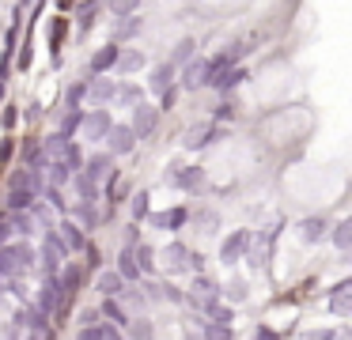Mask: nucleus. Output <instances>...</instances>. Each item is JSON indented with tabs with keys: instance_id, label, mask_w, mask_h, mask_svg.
I'll return each instance as SVG.
<instances>
[{
	"instance_id": "15",
	"label": "nucleus",
	"mask_w": 352,
	"mask_h": 340,
	"mask_svg": "<svg viewBox=\"0 0 352 340\" xmlns=\"http://www.w3.org/2000/svg\"><path fill=\"white\" fill-rule=\"evenodd\" d=\"M175 185L186 189V193H197V189L205 185V170H201V166H182V170L175 174Z\"/></svg>"
},
{
	"instance_id": "9",
	"label": "nucleus",
	"mask_w": 352,
	"mask_h": 340,
	"mask_svg": "<svg viewBox=\"0 0 352 340\" xmlns=\"http://www.w3.org/2000/svg\"><path fill=\"white\" fill-rule=\"evenodd\" d=\"M329 310H333L337 317H352V276L329 291Z\"/></svg>"
},
{
	"instance_id": "34",
	"label": "nucleus",
	"mask_w": 352,
	"mask_h": 340,
	"mask_svg": "<svg viewBox=\"0 0 352 340\" xmlns=\"http://www.w3.org/2000/svg\"><path fill=\"white\" fill-rule=\"evenodd\" d=\"M148 201H152L148 193H137V196H133L129 208H133V219H137V223H140V219H148Z\"/></svg>"
},
{
	"instance_id": "44",
	"label": "nucleus",
	"mask_w": 352,
	"mask_h": 340,
	"mask_svg": "<svg viewBox=\"0 0 352 340\" xmlns=\"http://www.w3.org/2000/svg\"><path fill=\"white\" fill-rule=\"evenodd\" d=\"M254 340H280V332H273L269 325H258V329H254Z\"/></svg>"
},
{
	"instance_id": "5",
	"label": "nucleus",
	"mask_w": 352,
	"mask_h": 340,
	"mask_svg": "<svg viewBox=\"0 0 352 340\" xmlns=\"http://www.w3.org/2000/svg\"><path fill=\"white\" fill-rule=\"evenodd\" d=\"M110 128H114L110 113H107V110H91V113H84V125H80V133H84L87 140H102V136H110Z\"/></svg>"
},
{
	"instance_id": "35",
	"label": "nucleus",
	"mask_w": 352,
	"mask_h": 340,
	"mask_svg": "<svg viewBox=\"0 0 352 340\" xmlns=\"http://www.w3.org/2000/svg\"><path fill=\"white\" fill-rule=\"evenodd\" d=\"M129 337L133 340H152V321H144V317H140V321H129Z\"/></svg>"
},
{
	"instance_id": "53",
	"label": "nucleus",
	"mask_w": 352,
	"mask_h": 340,
	"mask_svg": "<svg viewBox=\"0 0 352 340\" xmlns=\"http://www.w3.org/2000/svg\"><path fill=\"white\" fill-rule=\"evenodd\" d=\"M349 264H352V253H349Z\"/></svg>"
},
{
	"instance_id": "29",
	"label": "nucleus",
	"mask_w": 352,
	"mask_h": 340,
	"mask_svg": "<svg viewBox=\"0 0 352 340\" xmlns=\"http://www.w3.org/2000/svg\"><path fill=\"white\" fill-rule=\"evenodd\" d=\"M193 49H197V42H193V38H182V42L175 45V57H170V65H190V60H193Z\"/></svg>"
},
{
	"instance_id": "7",
	"label": "nucleus",
	"mask_w": 352,
	"mask_h": 340,
	"mask_svg": "<svg viewBox=\"0 0 352 340\" xmlns=\"http://www.w3.org/2000/svg\"><path fill=\"white\" fill-rule=\"evenodd\" d=\"M329 231H333V227H329L326 216H307L303 223H299V238H303L307 246H318L322 238H329Z\"/></svg>"
},
{
	"instance_id": "8",
	"label": "nucleus",
	"mask_w": 352,
	"mask_h": 340,
	"mask_svg": "<svg viewBox=\"0 0 352 340\" xmlns=\"http://www.w3.org/2000/svg\"><path fill=\"white\" fill-rule=\"evenodd\" d=\"M155 125H160V110H155V106H144V102H140L137 110H133V133H137V140L152 136Z\"/></svg>"
},
{
	"instance_id": "25",
	"label": "nucleus",
	"mask_w": 352,
	"mask_h": 340,
	"mask_svg": "<svg viewBox=\"0 0 352 340\" xmlns=\"http://www.w3.org/2000/svg\"><path fill=\"white\" fill-rule=\"evenodd\" d=\"M65 231V249H87V238H84V227H76V223H65L61 227Z\"/></svg>"
},
{
	"instance_id": "46",
	"label": "nucleus",
	"mask_w": 352,
	"mask_h": 340,
	"mask_svg": "<svg viewBox=\"0 0 352 340\" xmlns=\"http://www.w3.org/2000/svg\"><path fill=\"white\" fill-rule=\"evenodd\" d=\"M8 234H12V223L4 216H0V249H4V242H8Z\"/></svg>"
},
{
	"instance_id": "36",
	"label": "nucleus",
	"mask_w": 352,
	"mask_h": 340,
	"mask_svg": "<svg viewBox=\"0 0 352 340\" xmlns=\"http://www.w3.org/2000/svg\"><path fill=\"white\" fill-rule=\"evenodd\" d=\"M84 95H87V83H76V87H69V110H80Z\"/></svg>"
},
{
	"instance_id": "2",
	"label": "nucleus",
	"mask_w": 352,
	"mask_h": 340,
	"mask_svg": "<svg viewBox=\"0 0 352 340\" xmlns=\"http://www.w3.org/2000/svg\"><path fill=\"white\" fill-rule=\"evenodd\" d=\"M163 264H167L170 272H197V253H193L190 246H182V242H170L167 249H163Z\"/></svg>"
},
{
	"instance_id": "4",
	"label": "nucleus",
	"mask_w": 352,
	"mask_h": 340,
	"mask_svg": "<svg viewBox=\"0 0 352 340\" xmlns=\"http://www.w3.org/2000/svg\"><path fill=\"white\" fill-rule=\"evenodd\" d=\"M27 261H31V249H27V246H4V249H0V276L23 272Z\"/></svg>"
},
{
	"instance_id": "38",
	"label": "nucleus",
	"mask_w": 352,
	"mask_h": 340,
	"mask_svg": "<svg viewBox=\"0 0 352 340\" xmlns=\"http://www.w3.org/2000/svg\"><path fill=\"white\" fill-rule=\"evenodd\" d=\"M208 314H212V321H216V325H231V321H235V314H231V306H212Z\"/></svg>"
},
{
	"instance_id": "10",
	"label": "nucleus",
	"mask_w": 352,
	"mask_h": 340,
	"mask_svg": "<svg viewBox=\"0 0 352 340\" xmlns=\"http://www.w3.org/2000/svg\"><path fill=\"white\" fill-rule=\"evenodd\" d=\"M220 136H223L220 125H197V128H190V133H186L182 144H186L190 151H197V148H208L212 140H220Z\"/></svg>"
},
{
	"instance_id": "19",
	"label": "nucleus",
	"mask_w": 352,
	"mask_h": 340,
	"mask_svg": "<svg viewBox=\"0 0 352 340\" xmlns=\"http://www.w3.org/2000/svg\"><path fill=\"white\" fill-rule=\"evenodd\" d=\"M243 80H246V68L239 65V68H228V72H220L212 83H208V87H216V91H223V95H228V91H235Z\"/></svg>"
},
{
	"instance_id": "33",
	"label": "nucleus",
	"mask_w": 352,
	"mask_h": 340,
	"mask_svg": "<svg viewBox=\"0 0 352 340\" xmlns=\"http://www.w3.org/2000/svg\"><path fill=\"white\" fill-rule=\"evenodd\" d=\"M137 264H140V272H152L155 269V249L152 246H137Z\"/></svg>"
},
{
	"instance_id": "24",
	"label": "nucleus",
	"mask_w": 352,
	"mask_h": 340,
	"mask_svg": "<svg viewBox=\"0 0 352 340\" xmlns=\"http://www.w3.org/2000/svg\"><path fill=\"white\" fill-rule=\"evenodd\" d=\"M34 201H38V193H34V189H12V193H8V208H12V212L31 208Z\"/></svg>"
},
{
	"instance_id": "21",
	"label": "nucleus",
	"mask_w": 352,
	"mask_h": 340,
	"mask_svg": "<svg viewBox=\"0 0 352 340\" xmlns=\"http://www.w3.org/2000/svg\"><path fill=\"white\" fill-rule=\"evenodd\" d=\"M186 219H190V212H186V208H170V212H160V216H152V227H163V231H178Z\"/></svg>"
},
{
	"instance_id": "3",
	"label": "nucleus",
	"mask_w": 352,
	"mask_h": 340,
	"mask_svg": "<svg viewBox=\"0 0 352 340\" xmlns=\"http://www.w3.org/2000/svg\"><path fill=\"white\" fill-rule=\"evenodd\" d=\"M250 246H254V242H250V231H231L228 238L220 242V261H223V264L243 261V253H246Z\"/></svg>"
},
{
	"instance_id": "20",
	"label": "nucleus",
	"mask_w": 352,
	"mask_h": 340,
	"mask_svg": "<svg viewBox=\"0 0 352 340\" xmlns=\"http://www.w3.org/2000/svg\"><path fill=\"white\" fill-rule=\"evenodd\" d=\"M87 95H91L95 102H114V98H118V83L114 80H102V76H99V80L87 83Z\"/></svg>"
},
{
	"instance_id": "31",
	"label": "nucleus",
	"mask_w": 352,
	"mask_h": 340,
	"mask_svg": "<svg viewBox=\"0 0 352 340\" xmlns=\"http://www.w3.org/2000/svg\"><path fill=\"white\" fill-rule=\"evenodd\" d=\"M205 340H235V332H231V325L205 321Z\"/></svg>"
},
{
	"instance_id": "49",
	"label": "nucleus",
	"mask_w": 352,
	"mask_h": 340,
	"mask_svg": "<svg viewBox=\"0 0 352 340\" xmlns=\"http://www.w3.org/2000/svg\"><path fill=\"white\" fill-rule=\"evenodd\" d=\"M175 98H178V91H175V87H170V91H167V95H163V110H170V106H175Z\"/></svg>"
},
{
	"instance_id": "22",
	"label": "nucleus",
	"mask_w": 352,
	"mask_h": 340,
	"mask_svg": "<svg viewBox=\"0 0 352 340\" xmlns=\"http://www.w3.org/2000/svg\"><path fill=\"white\" fill-rule=\"evenodd\" d=\"M99 291L107 295V299H118V295L125 291V280L118 276V269L114 272H102V276H99Z\"/></svg>"
},
{
	"instance_id": "26",
	"label": "nucleus",
	"mask_w": 352,
	"mask_h": 340,
	"mask_svg": "<svg viewBox=\"0 0 352 340\" xmlns=\"http://www.w3.org/2000/svg\"><path fill=\"white\" fill-rule=\"evenodd\" d=\"M137 68H144V53L140 49H125L118 57V72H137Z\"/></svg>"
},
{
	"instance_id": "37",
	"label": "nucleus",
	"mask_w": 352,
	"mask_h": 340,
	"mask_svg": "<svg viewBox=\"0 0 352 340\" xmlns=\"http://www.w3.org/2000/svg\"><path fill=\"white\" fill-rule=\"evenodd\" d=\"M228 299L231 302H243L246 299V280H231V284H228Z\"/></svg>"
},
{
	"instance_id": "30",
	"label": "nucleus",
	"mask_w": 352,
	"mask_h": 340,
	"mask_svg": "<svg viewBox=\"0 0 352 340\" xmlns=\"http://www.w3.org/2000/svg\"><path fill=\"white\" fill-rule=\"evenodd\" d=\"M69 178H72V166L65 163V159H57V163L50 166V181H54V189H61V185H65V181H69Z\"/></svg>"
},
{
	"instance_id": "18",
	"label": "nucleus",
	"mask_w": 352,
	"mask_h": 340,
	"mask_svg": "<svg viewBox=\"0 0 352 340\" xmlns=\"http://www.w3.org/2000/svg\"><path fill=\"white\" fill-rule=\"evenodd\" d=\"M329 242H333L337 249H344V253H352V216H344L341 223H333V231H329Z\"/></svg>"
},
{
	"instance_id": "41",
	"label": "nucleus",
	"mask_w": 352,
	"mask_h": 340,
	"mask_svg": "<svg viewBox=\"0 0 352 340\" xmlns=\"http://www.w3.org/2000/svg\"><path fill=\"white\" fill-rule=\"evenodd\" d=\"M80 340H107V325H91V329H80Z\"/></svg>"
},
{
	"instance_id": "32",
	"label": "nucleus",
	"mask_w": 352,
	"mask_h": 340,
	"mask_svg": "<svg viewBox=\"0 0 352 340\" xmlns=\"http://www.w3.org/2000/svg\"><path fill=\"white\" fill-rule=\"evenodd\" d=\"M80 125H84V110H69V113H65V121H61V136L76 133Z\"/></svg>"
},
{
	"instance_id": "16",
	"label": "nucleus",
	"mask_w": 352,
	"mask_h": 340,
	"mask_svg": "<svg viewBox=\"0 0 352 340\" xmlns=\"http://www.w3.org/2000/svg\"><path fill=\"white\" fill-rule=\"evenodd\" d=\"M118 57H122V49H118V45H102V49L91 57V72L102 76V72H110V68H118Z\"/></svg>"
},
{
	"instance_id": "28",
	"label": "nucleus",
	"mask_w": 352,
	"mask_h": 340,
	"mask_svg": "<svg viewBox=\"0 0 352 340\" xmlns=\"http://www.w3.org/2000/svg\"><path fill=\"white\" fill-rule=\"evenodd\" d=\"M65 34H69V19H54V30H50V49L57 53V57H61V42H65Z\"/></svg>"
},
{
	"instance_id": "47",
	"label": "nucleus",
	"mask_w": 352,
	"mask_h": 340,
	"mask_svg": "<svg viewBox=\"0 0 352 340\" xmlns=\"http://www.w3.org/2000/svg\"><path fill=\"white\" fill-rule=\"evenodd\" d=\"M137 30H140V19H129V23H125V27H122V38L137 34Z\"/></svg>"
},
{
	"instance_id": "48",
	"label": "nucleus",
	"mask_w": 352,
	"mask_h": 340,
	"mask_svg": "<svg viewBox=\"0 0 352 340\" xmlns=\"http://www.w3.org/2000/svg\"><path fill=\"white\" fill-rule=\"evenodd\" d=\"M333 340H352V329H349V325H341V329H333Z\"/></svg>"
},
{
	"instance_id": "6",
	"label": "nucleus",
	"mask_w": 352,
	"mask_h": 340,
	"mask_svg": "<svg viewBox=\"0 0 352 340\" xmlns=\"http://www.w3.org/2000/svg\"><path fill=\"white\" fill-rule=\"evenodd\" d=\"M208 80H212V72H208V57H197V60H190V65L182 68V87L186 91L208 87Z\"/></svg>"
},
{
	"instance_id": "23",
	"label": "nucleus",
	"mask_w": 352,
	"mask_h": 340,
	"mask_svg": "<svg viewBox=\"0 0 352 340\" xmlns=\"http://www.w3.org/2000/svg\"><path fill=\"white\" fill-rule=\"evenodd\" d=\"M99 314H102V317H110V325H118V329H122V325H129V314H125V306H122L118 299H107Z\"/></svg>"
},
{
	"instance_id": "11",
	"label": "nucleus",
	"mask_w": 352,
	"mask_h": 340,
	"mask_svg": "<svg viewBox=\"0 0 352 340\" xmlns=\"http://www.w3.org/2000/svg\"><path fill=\"white\" fill-rule=\"evenodd\" d=\"M107 140H110V155H125L137 144V133H133V125H114Z\"/></svg>"
},
{
	"instance_id": "1",
	"label": "nucleus",
	"mask_w": 352,
	"mask_h": 340,
	"mask_svg": "<svg viewBox=\"0 0 352 340\" xmlns=\"http://www.w3.org/2000/svg\"><path fill=\"white\" fill-rule=\"evenodd\" d=\"M186 299H190L197 310H212V306H220V284L201 272V276H193V287H190Z\"/></svg>"
},
{
	"instance_id": "13",
	"label": "nucleus",
	"mask_w": 352,
	"mask_h": 340,
	"mask_svg": "<svg viewBox=\"0 0 352 340\" xmlns=\"http://www.w3.org/2000/svg\"><path fill=\"white\" fill-rule=\"evenodd\" d=\"M148 87H152L155 95H167V91L175 87V65H170V60L155 65V68H152V80H148Z\"/></svg>"
},
{
	"instance_id": "42",
	"label": "nucleus",
	"mask_w": 352,
	"mask_h": 340,
	"mask_svg": "<svg viewBox=\"0 0 352 340\" xmlns=\"http://www.w3.org/2000/svg\"><path fill=\"white\" fill-rule=\"evenodd\" d=\"M303 340H333V329H307Z\"/></svg>"
},
{
	"instance_id": "17",
	"label": "nucleus",
	"mask_w": 352,
	"mask_h": 340,
	"mask_svg": "<svg viewBox=\"0 0 352 340\" xmlns=\"http://www.w3.org/2000/svg\"><path fill=\"white\" fill-rule=\"evenodd\" d=\"M84 178H87V181H102V178H110V151H102V155H91V159H87Z\"/></svg>"
},
{
	"instance_id": "12",
	"label": "nucleus",
	"mask_w": 352,
	"mask_h": 340,
	"mask_svg": "<svg viewBox=\"0 0 352 340\" xmlns=\"http://www.w3.org/2000/svg\"><path fill=\"white\" fill-rule=\"evenodd\" d=\"M80 280H84V269H80V264H69V269L61 272V310L69 306L72 299H76V291H80Z\"/></svg>"
},
{
	"instance_id": "39",
	"label": "nucleus",
	"mask_w": 352,
	"mask_h": 340,
	"mask_svg": "<svg viewBox=\"0 0 352 340\" xmlns=\"http://www.w3.org/2000/svg\"><path fill=\"white\" fill-rule=\"evenodd\" d=\"M80 223H84V227H95V223H99V212H95V204H80Z\"/></svg>"
},
{
	"instance_id": "43",
	"label": "nucleus",
	"mask_w": 352,
	"mask_h": 340,
	"mask_svg": "<svg viewBox=\"0 0 352 340\" xmlns=\"http://www.w3.org/2000/svg\"><path fill=\"white\" fill-rule=\"evenodd\" d=\"M231 117H235V106H231V102L216 106V121H231Z\"/></svg>"
},
{
	"instance_id": "50",
	"label": "nucleus",
	"mask_w": 352,
	"mask_h": 340,
	"mask_svg": "<svg viewBox=\"0 0 352 340\" xmlns=\"http://www.w3.org/2000/svg\"><path fill=\"white\" fill-rule=\"evenodd\" d=\"M16 121H19V113H16V110H12V106H8V110H4V125H8V128H12V125H16Z\"/></svg>"
},
{
	"instance_id": "51",
	"label": "nucleus",
	"mask_w": 352,
	"mask_h": 340,
	"mask_svg": "<svg viewBox=\"0 0 352 340\" xmlns=\"http://www.w3.org/2000/svg\"><path fill=\"white\" fill-rule=\"evenodd\" d=\"M87 264H91V269L99 264V249H95V246H87Z\"/></svg>"
},
{
	"instance_id": "45",
	"label": "nucleus",
	"mask_w": 352,
	"mask_h": 340,
	"mask_svg": "<svg viewBox=\"0 0 352 340\" xmlns=\"http://www.w3.org/2000/svg\"><path fill=\"white\" fill-rule=\"evenodd\" d=\"M95 12H99V8H84V12H80V27H91V23H95Z\"/></svg>"
},
{
	"instance_id": "40",
	"label": "nucleus",
	"mask_w": 352,
	"mask_h": 340,
	"mask_svg": "<svg viewBox=\"0 0 352 340\" xmlns=\"http://www.w3.org/2000/svg\"><path fill=\"white\" fill-rule=\"evenodd\" d=\"M12 155H16V140H0V170L8 166Z\"/></svg>"
},
{
	"instance_id": "14",
	"label": "nucleus",
	"mask_w": 352,
	"mask_h": 340,
	"mask_svg": "<svg viewBox=\"0 0 352 340\" xmlns=\"http://www.w3.org/2000/svg\"><path fill=\"white\" fill-rule=\"evenodd\" d=\"M118 276L125 280V284H137L144 272H140V264H137V249H122L118 253Z\"/></svg>"
},
{
	"instance_id": "27",
	"label": "nucleus",
	"mask_w": 352,
	"mask_h": 340,
	"mask_svg": "<svg viewBox=\"0 0 352 340\" xmlns=\"http://www.w3.org/2000/svg\"><path fill=\"white\" fill-rule=\"evenodd\" d=\"M140 98H144V91H140L137 83H125V87H118V98H114V102L133 106V110H137V106H140Z\"/></svg>"
},
{
	"instance_id": "52",
	"label": "nucleus",
	"mask_w": 352,
	"mask_h": 340,
	"mask_svg": "<svg viewBox=\"0 0 352 340\" xmlns=\"http://www.w3.org/2000/svg\"><path fill=\"white\" fill-rule=\"evenodd\" d=\"M107 340H122V329H118V325H107Z\"/></svg>"
}]
</instances>
